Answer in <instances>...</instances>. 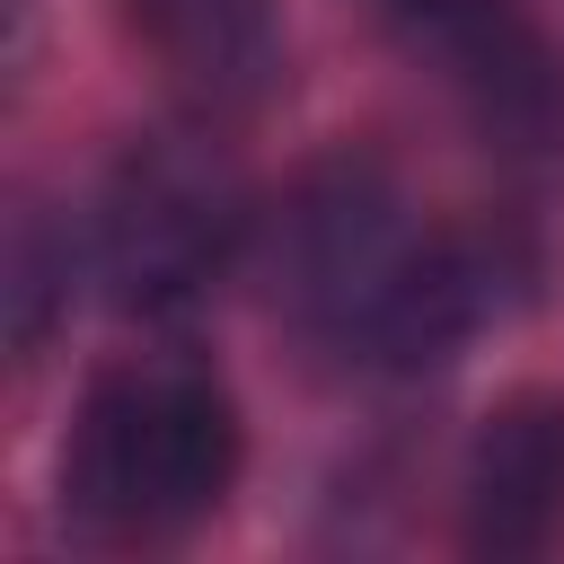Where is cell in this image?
Returning a JSON list of instances; mask_svg holds the SVG:
<instances>
[{"label":"cell","instance_id":"obj_7","mask_svg":"<svg viewBox=\"0 0 564 564\" xmlns=\"http://www.w3.org/2000/svg\"><path fill=\"white\" fill-rule=\"evenodd\" d=\"M53 273H70V247H44V229H18V256H9V335H18L26 352L44 344Z\"/></svg>","mask_w":564,"mask_h":564},{"label":"cell","instance_id":"obj_3","mask_svg":"<svg viewBox=\"0 0 564 564\" xmlns=\"http://www.w3.org/2000/svg\"><path fill=\"white\" fill-rule=\"evenodd\" d=\"M423 229L405 220L397 185L379 167H317L291 185L282 220H273V300L344 361H370L405 273H414Z\"/></svg>","mask_w":564,"mask_h":564},{"label":"cell","instance_id":"obj_2","mask_svg":"<svg viewBox=\"0 0 564 564\" xmlns=\"http://www.w3.org/2000/svg\"><path fill=\"white\" fill-rule=\"evenodd\" d=\"M247 247L229 167L194 141H132L97 203V282L123 317H185Z\"/></svg>","mask_w":564,"mask_h":564},{"label":"cell","instance_id":"obj_5","mask_svg":"<svg viewBox=\"0 0 564 564\" xmlns=\"http://www.w3.org/2000/svg\"><path fill=\"white\" fill-rule=\"evenodd\" d=\"M458 511L476 555H538L564 538V397L520 388L476 423Z\"/></svg>","mask_w":564,"mask_h":564},{"label":"cell","instance_id":"obj_4","mask_svg":"<svg viewBox=\"0 0 564 564\" xmlns=\"http://www.w3.org/2000/svg\"><path fill=\"white\" fill-rule=\"evenodd\" d=\"M379 18L511 141H546L555 132V62L529 26L520 0H379Z\"/></svg>","mask_w":564,"mask_h":564},{"label":"cell","instance_id":"obj_1","mask_svg":"<svg viewBox=\"0 0 564 564\" xmlns=\"http://www.w3.org/2000/svg\"><path fill=\"white\" fill-rule=\"evenodd\" d=\"M238 485V405L203 361H115L62 441V511L97 538H167Z\"/></svg>","mask_w":564,"mask_h":564},{"label":"cell","instance_id":"obj_6","mask_svg":"<svg viewBox=\"0 0 564 564\" xmlns=\"http://www.w3.org/2000/svg\"><path fill=\"white\" fill-rule=\"evenodd\" d=\"M159 62L203 106H256L282 79V26L273 0H132Z\"/></svg>","mask_w":564,"mask_h":564}]
</instances>
